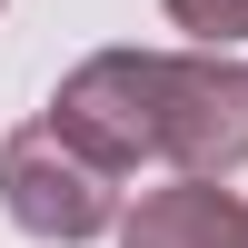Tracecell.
I'll return each instance as SVG.
<instances>
[{
  "label": "cell",
  "instance_id": "obj_1",
  "mask_svg": "<svg viewBox=\"0 0 248 248\" xmlns=\"http://www.w3.org/2000/svg\"><path fill=\"white\" fill-rule=\"evenodd\" d=\"M0 209H10V229H30L50 248H79V238L119 229V169L90 159L60 119H30V129L0 139Z\"/></svg>",
  "mask_w": 248,
  "mask_h": 248
},
{
  "label": "cell",
  "instance_id": "obj_2",
  "mask_svg": "<svg viewBox=\"0 0 248 248\" xmlns=\"http://www.w3.org/2000/svg\"><path fill=\"white\" fill-rule=\"evenodd\" d=\"M159 109H169V50H90L50 90V119L109 169L159 159Z\"/></svg>",
  "mask_w": 248,
  "mask_h": 248
},
{
  "label": "cell",
  "instance_id": "obj_3",
  "mask_svg": "<svg viewBox=\"0 0 248 248\" xmlns=\"http://www.w3.org/2000/svg\"><path fill=\"white\" fill-rule=\"evenodd\" d=\"M159 159H179V169L199 179H229L248 169V70L229 50H179L169 60V109H159Z\"/></svg>",
  "mask_w": 248,
  "mask_h": 248
},
{
  "label": "cell",
  "instance_id": "obj_4",
  "mask_svg": "<svg viewBox=\"0 0 248 248\" xmlns=\"http://www.w3.org/2000/svg\"><path fill=\"white\" fill-rule=\"evenodd\" d=\"M119 248H248V209L218 179L179 169V189H149L129 218H119Z\"/></svg>",
  "mask_w": 248,
  "mask_h": 248
},
{
  "label": "cell",
  "instance_id": "obj_5",
  "mask_svg": "<svg viewBox=\"0 0 248 248\" xmlns=\"http://www.w3.org/2000/svg\"><path fill=\"white\" fill-rule=\"evenodd\" d=\"M159 10H169L189 40H209V50H238L248 40V0H159Z\"/></svg>",
  "mask_w": 248,
  "mask_h": 248
}]
</instances>
